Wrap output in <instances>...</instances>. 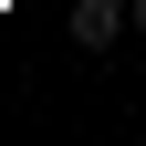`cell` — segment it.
<instances>
[{"label": "cell", "instance_id": "cell-3", "mask_svg": "<svg viewBox=\"0 0 146 146\" xmlns=\"http://www.w3.org/2000/svg\"><path fill=\"white\" fill-rule=\"evenodd\" d=\"M136 146H146V136H136Z\"/></svg>", "mask_w": 146, "mask_h": 146}, {"label": "cell", "instance_id": "cell-2", "mask_svg": "<svg viewBox=\"0 0 146 146\" xmlns=\"http://www.w3.org/2000/svg\"><path fill=\"white\" fill-rule=\"evenodd\" d=\"M125 21H136V31H146V0H125Z\"/></svg>", "mask_w": 146, "mask_h": 146}, {"label": "cell", "instance_id": "cell-1", "mask_svg": "<svg viewBox=\"0 0 146 146\" xmlns=\"http://www.w3.org/2000/svg\"><path fill=\"white\" fill-rule=\"evenodd\" d=\"M63 31H73V52H115L136 21H125V0H73V21H63Z\"/></svg>", "mask_w": 146, "mask_h": 146}]
</instances>
